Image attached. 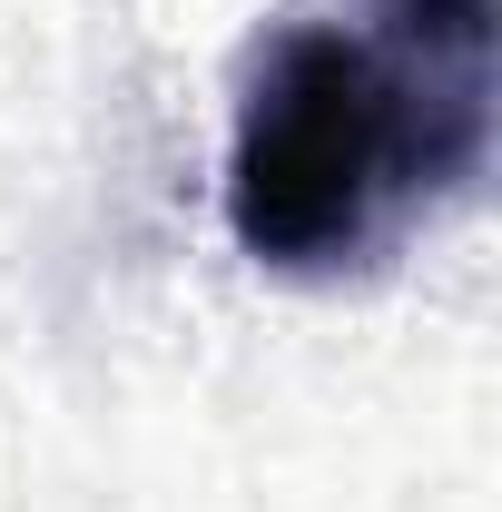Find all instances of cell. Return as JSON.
<instances>
[{"label":"cell","instance_id":"6da1fadb","mask_svg":"<svg viewBox=\"0 0 502 512\" xmlns=\"http://www.w3.org/2000/svg\"><path fill=\"white\" fill-rule=\"evenodd\" d=\"M493 119V60H434L355 30H286L247 79L227 227L256 266H345L424 178H463Z\"/></svg>","mask_w":502,"mask_h":512}]
</instances>
